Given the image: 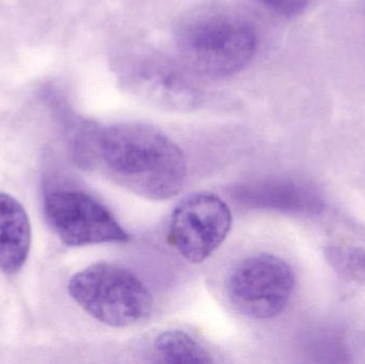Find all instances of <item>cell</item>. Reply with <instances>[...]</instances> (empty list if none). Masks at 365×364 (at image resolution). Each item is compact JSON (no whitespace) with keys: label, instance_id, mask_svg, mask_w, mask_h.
Instances as JSON below:
<instances>
[{"label":"cell","instance_id":"obj_1","mask_svg":"<svg viewBox=\"0 0 365 364\" xmlns=\"http://www.w3.org/2000/svg\"><path fill=\"white\" fill-rule=\"evenodd\" d=\"M98 156L113 182L148 200L173 198L186 180L184 152L149 124L122 122L103 128L98 136Z\"/></svg>","mask_w":365,"mask_h":364},{"label":"cell","instance_id":"obj_2","mask_svg":"<svg viewBox=\"0 0 365 364\" xmlns=\"http://www.w3.org/2000/svg\"><path fill=\"white\" fill-rule=\"evenodd\" d=\"M175 41L182 66L210 78L244 70L259 48L255 26L237 11L221 6L188 13L178 25Z\"/></svg>","mask_w":365,"mask_h":364},{"label":"cell","instance_id":"obj_3","mask_svg":"<svg viewBox=\"0 0 365 364\" xmlns=\"http://www.w3.org/2000/svg\"><path fill=\"white\" fill-rule=\"evenodd\" d=\"M68 288L83 311L107 326H135L153 311V297L147 286L130 269L113 263L86 267L71 278Z\"/></svg>","mask_w":365,"mask_h":364},{"label":"cell","instance_id":"obj_4","mask_svg":"<svg viewBox=\"0 0 365 364\" xmlns=\"http://www.w3.org/2000/svg\"><path fill=\"white\" fill-rule=\"evenodd\" d=\"M295 286V274L284 260L259 254L234 267L227 278V292L240 313L255 320H270L287 309Z\"/></svg>","mask_w":365,"mask_h":364},{"label":"cell","instance_id":"obj_5","mask_svg":"<svg viewBox=\"0 0 365 364\" xmlns=\"http://www.w3.org/2000/svg\"><path fill=\"white\" fill-rule=\"evenodd\" d=\"M47 224L70 247L126 243L130 236L106 205L83 190L57 188L44 199Z\"/></svg>","mask_w":365,"mask_h":364},{"label":"cell","instance_id":"obj_6","mask_svg":"<svg viewBox=\"0 0 365 364\" xmlns=\"http://www.w3.org/2000/svg\"><path fill=\"white\" fill-rule=\"evenodd\" d=\"M231 227V209L220 197L195 192L173 209L168 239L182 258L197 264L222 245Z\"/></svg>","mask_w":365,"mask_h":364},{"label":"cell","instance_id":"obj_7","mask_svg":"<svg viewBox=\"0 0 365 364\" xmlns=\"http://www.w3.org/2000/svg\"><path fill=\"white\" fill-rule=\"evenodd\" d=\"M121 72L133 94L160 108L190 111L203 103V91L190 71L160 56H136L126 61Z\"/></svg>","mask_w":365,"mask_h":364},{"label":"cell","instance_id":"obj_8","mask_svg":"<svg viewBox=\"0 0 365 364\" xmlns=\"http://www.w3.org/2000/svg\"><path fill=\"white\" fill-rule=\"evenodd\" d=\"M31 224L19 200L0 192V271L6 275L19 273L31 248Z\"/></svg>","mask_w":365,"mask_h":364},{"label":"cell","instance_id":"obj_9","mask_svg":"<svg viewBox=\"0 0 365 364\" xmlns=\"http://www.w3.org/2000/svg\"><path fill=\"white\" fill-rule=\"evenodd\" d=\"M154 348L167 363H212L210 353L185 331H167L156 337Z\"/></svg>","mask_w":365,"mask_h":364},{"label":"cell","instance_id":"obj_10","mask_svg":"<svg viewBox=\"0 0 365 364\" xmlns=\"http://www.w3.org/2000/svg\"><path fill=\"white\" fill-rule=\"evenodd\" d=\"M325 258L343 279L365 284V249L355 246L332 245L326 248Z\"/></svg>","mask_w":365,"mask_h":364},{"label":"cell","instance_id":"obj_11","mask_svg":"<svg viewBox=\"0 0 365 364\" xmlns=\"http://www.w3.org/2000/svg\"><path fill=\"white\" fill-rule=\"evenodd\" d=\"M255 1L278 16L293 19L306 10L310 0H255Z\"/></svg>","mask_w":365,"mask_h":364}]
</instances>
